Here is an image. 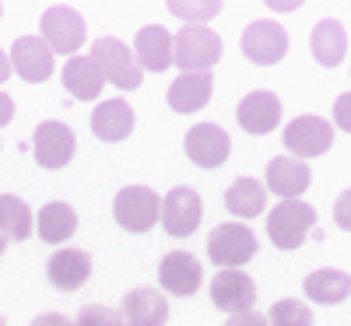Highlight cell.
I'll list each match as a JSON object with an SVG mask.
<instances>
[{"mask_svg":"<svg viewBox=\"0 0 351 326\" xmlns=\"http://www.w3.org/2000/svg\"><path fill=\"white\" fill-rule=\"evenodd\" d=\"M8 60H11V71L21 74V81H32V84H39V81H46L53 74V53L46 49V42L39 36L14 39Z\"/></svg>","mask_w":351,"mask_h":326,"instance_id":"9a60e30c","label":"cell"},{"mask_svg":"<svg viewBox=\"0 0 351 326\" xmlns=\"http://www.w3.org/2000/svg\"><path fill=\"white\" fill-rule=\"evenodd\" d=\"M130 130H134V109L123 99H109V102H102L92 112V134L99 140H106V144L127 140Z\"/></svg>","mask_w":351,"mask_h":326,"instance_id":"ffe728a7","label":"cell"},{"mask_svg":"<svg viewBox=\"0 0 351 326\" xmlns=\"http://www.w3.org/2000/svg\"><path fill=\"white\" fill-rule=\"evenodd\" d=\"M221 60V39L204 25H183L180 36H172V64L183 74H211Z\"/></svg>","mask_w":351,"mask_h":326,"instance_id":"6da1fadb","label":"cell"},{"mask_svg":"<svg viewBox=\"0 0 351 326\" xmlns=\"http://www.w3.org/2000/svg\"><path fill=\"white\" fill-rule=\"evenodd\" d=\"M11 77V60H8V53L0 49V81H8Z\"/></svg>","mask_w":351,"mask_h":326,"instance_id":"836d02e7","label":"cell"},{"mask_svg":"<svg viewBox=\"0 0 351 326\" xmlns=\"http://www.w3.org/2000/svg\"><path fill=\"white\" fill-rule=\"evenodd\" d=\"M92 64L99 67L102 81H112L120 92H134V88H141L144 71L137 67L134 53H130L120 39H112V36L95 39V46H92Z\"/></svg>","mask_w":351,"mask_h":326,"instance_id":"7a4b0ae2","label":"cell"},{"mask_svg":"<svg viewBox=\"0 0 351 326\" xmlns=\"http://www.w3.org/2000/svg\"><path fill=\"white\" fill-rule=\"evenodd\" d=\"M211 302L221 312H228V316L253 312V305H256V284L243 271H218L215 281H211Z\"/></svg>","mask_w":351,"mask_h":326,"instance_id":"8fae6325","label":"cell"},{"mask_svg":"<svg viewBox=\"0 0 351 326\" xmlns=\"http://www.w3.org/2000/svg\"><path fill=\"white\" fill-rule=\"evenodd\" d=\"M316 225V211L302 200H285L274 203V211L267 214V235L278 249H299L306 242V235Z\"/></svg>","mask_w":351,"mask_h":326,"instance_id":"3957f363","label":"cell"},{"mask_svg":"<svg viewBox=\"0 0 351 326\" xmlns=\"http://www.w3.org/2000/svg\"><path fill=\"white\" fill-rule=\"evenodd\" d=\"M211 102V74H180L169 88V109L197 112Z\"/></svg>","mask_w":351,"mask_h":326,"instance_id":"44dd1931","label":"cell"},{"mask_svg":"<svg viewBox=\"0 0 351 326\" xmlns=\"http://www.w3.org/2000/svg\"><path fill=\"white\" fill-rule=\"evenodd\" d=\"M158 281L169 294H180V299H190V294L200 288L204 271H200V260L186 249H172L169 256H162L158 263Z\"/></svg>","mask_w":351,"mask_h":326,"instance_id":"7c38bea8","label":"cell"},{"mask_svg":"<svg viewBox=\"0 0 351 326\" xmlns=\"http://www.w3.org/2000/svg\"><path fill=\"white\" fill-rule=\"evenodd\" d=\"M32 326H74V323L67 316H60V312H46V316H36Z\"/></svg>","mask_w":351,"mask_h":326,"instance_id":"1f68e13d","label":"cell"},{"mask_svg":"<svg viewBox=\"0 0 351 326\" xmlns=\"http://www.w3.org/2000/svg\"><path fill=\"white\" fill-rule=\"evenodd\" d=\"M236 120L246 134H271L281 123V99L274 92H250L236 109Z\"/></svg>","mask_w":351,"mask_h":326,"instance_id":"e0dca14e","label":"cell"},{"mask_svg":"<svg viewBox=\"0 0 351 326\" xmlns=\"http://www.w3.org/2000/svg\"><path fill=\"white\" fill-rule=\"evenodd\" d=\"M225 326H267V319H263L260 312H239V316H232Z\"/></svg>","mask_w":351,"mask_h":326,"instance_id":"4dcf8cb0","label":"cell"},{"mask_svg":"<svg viewBox=\"0 0 351 326\" xmlns=\"http://www.w3.org/2000/svg\"><path fill=\"white\" fill-rule=\"evenodd\" d=\"M11 120H14V102H11V95L0 92V127H8Z\"/></svg>","mask_w":351,"mask_h":326,"instance_id":"d6a6232c","label":"cell"},{"mask_svg":"<svg viewBox=\"0 0 351 326\" xmlns=\"http://www.w3.org/2000/svg\"><path fill=\"white\" fill-rule=\"evenodd\" d=\"M267 316H271L267 326H313V312H309V305H302L299 299H281V302H274Z\"/></svg>","mask_w":351,"mask_h":326,"instance_id":"83f0119b","label":"cell"},{"mask_svg":"<svg viewBox=\"0 0 351 326\" xmlns=\"http://www.w3.org/2000/svg\"><path fill=\"white\" fill-rule=\"evenodd\" d=\"M256 256V235L246 225H215V231L208 235V260L221 271H239L246 260Z\"/></svg>","mask_w":351,"mask_h":326,"instance_id":"277c9868","label":"cell"},{"mask_svg":"<svg viewBox=\"0 0 351 326\" xmlns=\"http://www.w3.org/2000/svg\"><path fill=\"white\" fill-rule=\"evenodd\" d=\"M4 249H8V239H4V235H0V256H4Z\"/></svg>","mask_w":351,"mask_h":326,"instance_id":"e575fe53","label":"cell"},{"mask_svg":"<svg viewBox=\"0 0 351 326\" xmlns=\"http://www.w3.org/2000/svg\"><path fill=\"white\" fill-rule=\"evenodd\" d=\"M158 211H162V200L155 190L148 186H123L112 200V218L120 228L141 235V231H152L158 225Z\"/></svg>","mask_w":351,"mask_h":326,"instance_id":"5b68a950","label":"cell"},{"mask_svg":"<svg viewBox=\"0 0 351 326\" xmlns=\"http://www.w3.org/2000/svg\"><path fill=\"white\" fill-rule=\"evenodd\" d=\"M334 144V127L319 116H299L285 127V147L291 151V158H316V155H327Z\"/></svg>","mask_w":351,"mask_h":326,"instance_id":"52a82bcc","label":"cell"},{"mask_svg":"<svg viewBox=\"0 0 351 326\" xmlns=\"http://www.w3.org/2000/svg\"><path fill=\"white\" fill-rule=\"evenodd\" d=\"M134 60L141 71H169L172 67V32L162 25H144L134 39Z\"/></svg>","mask_w":351,"mask_h":326,"instance_id":"2e32d148","label":"cell"},{"mask_svg":"<svg viewBox=\"0 0 351 326\" xmlns=\"http://www.w3.org/2000/svg\"><path fill=\"white\" fill-rule=\"evenodd\" d=\"M263 203H267V193H263V186L256 183V179H236L228 186V193H225V207L236 218H256V214H263Z\"/></svg>","mask_w":351,"mask_h":326,"instance_id":"484cf974","label":"cell"},{"mask_svg":"<svg viewBox=\"0 0 351 326\" xmlns=\"http://www.w3.org/2000/svg\"><path fill=\"white\" fill-rule=\"evenodd\" d=\"M243 53L250 64L271 67L288 53V32L278 21H253L243 32Z\"/></svg>","mask_w":351,"mask_h":326,"instance_id":"9c48e42d","label":"cell"},{"mask_svg":"<svg viewBox=\"0 0 351 326\" xmlns=\"http://www.w3.org/2000/svg\"><path fill=\"white\" fill-rule=\"evenodd\" d=\"M169 11H172L176 18H183L186 25H197V21L215 18V14L221 11V4H218V0H204V4H183V0H172Z\"/></svg>","mask_w":351,"mask_h":326,"instance_id":"f1b7e54d","label":"cell"},{"mask_svg":"<svg viewBox=\"0 0 351 326\" xmlns=\"http://www.w3.org/2000/svg\"><path fill=\"white\" fill-rule=\"evenodd\" d=\"M74 147H77V144H74L71 127L56 123V120L36 127L32 151H36V162H39L43 168H64V165L74 158Z\"/></svg>","mask_w":351,"mask_h":326,"instance_id":"4fadbf2b","label":"cell"},{"mask_svg":"<svg viewBox=\"0 0 351 326\" xmlns=\"http://www.w3.org/2000/svg\"><path fill=\"white\" fill-rule=\"evenodd\" d=\"M228 151H232V140L221 127L215 123H197L190 134H186V155L193 165L200 168H218L228 162Z\"/></svg>","mask_w":351,"mask_h":326,"instance_id":"5bb4252c","label":"cell"},{"mask_svg":"<svg viewBox=\"0 0 351 326\" xmlns=\"http://www.w3.org/2000/svg\"><path fill=\"white\" fill-rule=\"evenodd\" d=\"M116 319L120 326H162L169 319V302L158 288H134L123 294Z\"/></svg>","mask_w":351,"mask_h":326,"instance_id":"30bf717a","label":"cell"},{"mask_svg":"<svg viewBox=\"0 0 351 326\" xmlns=\"http://www.w3.org/2000/svg\"><path fill=\"white\" fill-rule=\"evenodd\" d=\"M43 28V42L49 53H60V56H74L84 42V18L74 11V8H49L39 21Z\"/></svg>","mask_w":351,"mask_h":326,"instance_id":"8992f818","label":"cell"},{"mask_svg":"<svg viewBox=\"0 0 351 326\" xmlns=\"http://www.w3.org/2000/svg\"><path fill=\"white\" fill-rule=\"evenodd\" d=\"M0 326H8V323H4V316H0Z\"/></svg>","mask_w":351,"mask_h":326,"instance_id":"d590c367","label":"cell"},{"mask_svg":"<svg viewBox=\"0 0 351 326\" xmlns=\"http://www.w3.org/2000/svg\"><path fill=\"white\" fill-rule=\"evenodd\" d=\"M102 74H99V67L92 64V56H71L67 60V67H64V88L77 99V102H92V99H99V92H102Z\"/></svg>","mask_w":351,"mask_h":326,"instance_id":"7402d4cb","label":"cell"},{"mask_svg":"<svg viewBox=\"0 0 351 326\" xmlns=\"http://www.w3.org/2000/svg\"><path fill=\"white\" fill-rule=\"evenodd\" d=\"M39 235H43V242H53V246H60L67 242L74 228H77V214H74V207L64 203V200H53L46 203L43 211H39Z\"/></svg>","mask_w":351,"mask_h":326,"instance_id":"cb8c5ba5","label":"cell"},{"mask_svg":"<svg viewBox=\"0 0 351 326\" xmlns=\"http://www.w3.org/2000/svg\"><path fill=\"white\" fill-rule=\"evenodd\" d=\"M158 218H162V228H165L169 235H176V239H186V235H193L197 225H200V218H204V203H200L197 190H190V186L169 190V197L162 200Z\"/></svg>","mask_w":351,"mask_h":326,"instance_id":"ba28073f","label":"cell"},{"mask_svg":"<svg viewBox=\"0 0 351 326\" xmlns=\"http://www.w3.org/2000/svg\"><path fill=\"white\" fill-rule=\"evenodd\" d=\"M348 291H351V281L344 271H313L306 277V299L309 302H319V305H337L348 299Z\"/></svg>","mask_w":351,"mask_h":326,"instance_id":"d4e9b609","label":"cell"},{"mask_svg":"<svg viewBox=\"0 0 351 326\" xmlns=\"http://www.w3.org/2000/svg\"><path fill=\"white\" fill-rule=\"evenodd\" d=\"M313 56H316V64H324V67H337L344 60V53H348V36H344V25L341 21H319L313 28Z\"/></svg>","mask_w":351,"mask_h":326,"instance_id":"603a6c76","label":"cell"},{"mask_svg":"<svg viewBox=\"0 0 351 326\" xmlns=\"http://www.w3.org/2000/svg\"><path fill=\"white\" fill-rule=\"evenodd\" d=\"M74 326H120V319H116V312L109 305H84L77 312Z\"/></svg>","mask_w":351,"mask_h":326,"instance_id":"f546056e","label":"cell"},{"mask_svg":"<svg viewBox=\"0 0 351 326\" xmlns=\"http://www.w3.org/2000/svg\"><path fill=\"white\" fill-rule=\"evenodd\" d=\"M0 14H4V4H0Z\"/></svg>","mask_w":351,"mask_h":326,"instance_id":"8d00e7d4","label":"cell"},{"mask_svg":"<svg viewBox=\"0 0 351 326\" xmlns=\"http://www.w3.org/2000/svg\"><path fill=\"white\" fill-rule=\"evenodd\" d=\"M309 165L299 162V158H291V155H281L267 165V186L271 193L285 197V200H299L309 186Z\"/></svg>","mask_w":351,"mask_h":326,"instance_id":"d6986e66","label":"cell"},{"mask_svg":"<svg viewBox=\"0 0 351 326\" xmlns=\"http://www.w3.org/2000/svg\"><path fill=\"white\" fill-rule=\"evenodd\" d=\"M46 274H49L53 288L74 291L92 277V256H88L84 249H56L46 263Z\"/></svg>","mask_w":351,"mask_h":326,"instance_id":"ac0fdd59","label":"cell"},{"mask_svg":"<svg viewBox=\"0 0 351 326\" xmlns=\"http://www.w3.org/2000/svg\"><path fill=\"white\" fill-rule=\"evenodd\" d=\"M0 235L4 239H18V242H25L32 235V211L14 193H0Z\"/></svg>","mask_w":351,"mask_h":326,"instance_id":"4316f807","label":"cell"}]
</instances>
